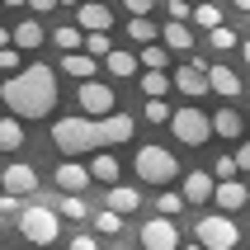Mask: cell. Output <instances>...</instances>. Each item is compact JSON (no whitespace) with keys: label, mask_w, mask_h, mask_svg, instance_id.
Returning <instances> with one entry per match:
<instances>
[{"label":"cell","mask_w":250,"mask_h":250,"mask_svg":"<svg viewBox=\"0 0 250 250\" xmlns=\"http://www.w3.org/2000/svg\"><path fill=\"white\" fill-rule=\"evenodd\" d=\"M0 99H5V109H10V118H47V113L57 109V71L52 66H24L19 76H10V81H0Z\"/></svg>","instance_id":"obj_1"},{"label":"cell","mask_w":250,"mask_h":250,"mask_svg":"<svg viewBox=\"0 0 250 250\" xmlns=\"http://www.w3.org/2000/svg\"><path fill=\"white\" fill-rule=\"evenodd\" d=\"M52 146L66 156V161H81L85 151H104L99 123H90V118H81V113H66V118L52 123Z\"/></svg>","instance_id":"obj_2"},{"label":"cell","mask_w":250,"mask_h":250,"mask_svg":"<svg viewBox=\"0 0 250 250\" xmlns=\"http://www.w3.org/2000/svg\"><path fill=\"white\" fill-rule=\"evenodd\" d=\"M132 170H137L142 184H170L180 180V161H175V151L170 146H137V156H132Z\"/></svg>","instance_id":"obj_3"},{"label":"cell","mask_w":250,"mask_h":250,"mask_svg":"<svg viewBox=\"0 0 250 250\" xmlns=\"http://www.w3.org/2000/svg\"><path fill=\"white\" fill-rule=\"evenodd\" d=\"M194 246L203 250H236L241 246V227L222 212H208V217H198L194 222Z\"/></svg>","instance_id":"obj_4"},{"label":"cell","mask_w":250,"mask_h":250,"mask_svg":"<svg viewBox=\"0 0 250 250\" xmlns=\"http://www.w3.org/2000/svg\"><path fill=\"white\" fill-rule=\"evenodd\" d=\"M19 231H24L28 246H52V241L62 236V217H57L47 203H28V208L19 212Z\"/></svg>","instance_id":"obj_5"},{"label":"cell","mask_w":250,"mask_h":250,"mask_svg":"<svg viewBox=\"0 0 250 250\" xmlns=\"http://www.w3.org/2000/svg\"><path fill=\"white\" fill-rule=\"evenodd\" d=\"M76 109H81V118H90V123H104L109 113H118V95H113V85H104V81H85V85H76Z\"/></svg>","instance_id":"obj_6"},{"label":"cell","mask_w":250,"mask_h":250,"mask_svg":"<svg viewBox=\"0 0 250 250\" xmlns=\"http://www.w3.org/2000/svg\"><path fill=\"white\" fill-rule=\"evenodd\" d=\"M170 132H175V142L180 146H203V142L212 137V123H208V113L203 109H175L170 113Z\"/></svg>","instance_id":"obj_7"},{"label":"cell","mask_w":250,"mask_h":250,"mask_svg":"<svg viewBox=\"0 0 250 250\" xmlns=\"http://www.w3.org/2000/svg\"><path fill=\"white\" fill-rule=\"evenodd\" d=\"M170 90H180V95H189V99H203L208 95V62L189 57L184 66H175L170 71Z\"/></svg>","instance_id":"obj_8"},{"label":"cell","mask_w":250,"mask_h":250,"mask_svg":"<svg viewBox=\"0 0 250 250\" xmlns=\"http://www.w3.org/2000/svg\"><path fill=\"white\" fill-rule=\"evenodd\" d=\"M137 241H142V250H180L184 246V241H180V222H166V217L142 222Z\"/></svg>","instance_id":"obj_9"},{"label":"cell","mask_w":250,"mask_h":250,"mask_svg":"<svg viewBox=\"0 0 250 250\" xmlns=\"http://www.w3.org/2000/svg\"><path fill=\"white\" fill-rule=\"evenodd\" d=\"M0 194H10V198H28V194H38V170L24 166V161L5 166V175H0Z\"/></svg>","instance_id":"obj_10"},{"label":"cell","mask_w":250,"mask_h":250,"mask_svg":"<svg viewBox=\"0 0 250 250\" xmlns=\"http://www.w3.org/2000/svg\"><path fill=\"white\" fill-rule=\"evenodd\" d=\"M52 184L62 189V198H85V189H90V170H85L81 161H62V166L52 170Z\"/></svg>","instance_id":"obj_11"},{"label":"cell","mask_w":250,"mask_h":250,"mask_svg":"<svg viewBox=\"0 0 250 250\" xmlns=\"http://www.w3.org/2000/svg\"><path fill=\"white\" fill-rule=\"evenodd\" d=\"M132 132H137V118H132V113H109V118H104V123H99V142H104V151H109V146H127V142H132Z\"/></svg>","instance_id":"obj_12"},{"label":"cell","mask_w":250,"mask_h":250,"mask_svg":"<svg viewBox=\"0 0 250 250\" xmlns=\"http://www.w3.org/2000/svg\"><path fill=\"white\" fill-rule=\"evenodd\" d=\"M42 42H47V28H42L38 19H19V24L10 28V47L19 57H24V52H38Z\"/></svg>","instance_id":"obj_13"},{"label":"cell","mask_w":250,"mask_h":250,"mask_svg":"<svg viewBox=\"0 0 250 250\" xmlns=\"http://www.w3.org/2000/svg\"><path fill=\"white\" fill-rule=\"evenodd\" d=\"M104 208H109L113 217H132V212L142 208V189L137 184H113L109 194H104Z\"/></svg>","instance_id":"obj_14"},{"label":"cell","mask_w":250,"mask_h":250,"mask_svg":"<svg viewBox=\"0 0 250 250\" xmlns=\"http://www.w3.org/2000/svg\"><path fill=\"white\" fill-rule=\"evenodd\" d=\"M76 28H81V33H109L113 28V10L109 5H76Z\"/></svg>","instance_id":"obj_15"},{"label":"cell","mask_w":250,"mask_h":250,"mask_svg":"<svg viewBox=\"0 0 250 250\" xmlns=\"http://www.w3.org/2000/svg\"><path fill=\"white\" fill-rule=\"evenodd\" d=\"M212 203H217V212H222V217H231V212H241L250 203V189L241 180H231V184H217V189H212Z\"/></svg>","instance_id":"obj_16"},{"label":"cell","mask_w":250,"mask_h":250,"mask_svg":"<svg viewBox=\"0 0 250 250\" xmlns=\"http://www.w3.org/2000/svg\"><path fill=\"white\" fill-rule=\"evenodd\" d=\"M212 189H217V184H212V175H208V170H189V175H184V184H180L184 208H189V203H208V198H212Z\"/></svg>","instance_id":"obj_17"},{"label":"cell","mask_w":250,"mask_h":250,"mask_svg":"<svg viewBox=\"0 0 250 250\" xmlns=\"http://www.w3.org/2000/svg\"><path fill=\"white\" fill-rule=\"evenodd\" d=\"M208 90H212V95H222V99H236L241 90H246V85H241V76H236L231 66L212 62V66H208Z\"/></svg>","instance_id":"obj_18"},{"label":"cell","mask_w":250,"mask_h":250,"mask_svg":"<svg viewBox=\"0 0 250 250\" xmlns=\"http://www.w3.org/2000/svg\"><path fill=\"white\" fill-rule=\"evenodd\" d=\"M90 184H104V189H113L118 184V175H123V166H118V156L113 151H95V161H90Z\"/></svg>","instance_id":"obj_19"},{"label":"cell","mask_w":250,"mask_h":250,"mask_svg":"<svg viewBox=\"0 0 250 250\" xmlns=\"http://www.w3.org/2000/svg\"><path fill=\"white\" fill-rule=\"evenodd\" d=\"M47 42H52L62 57H71V52H81V42H85V33L76 24H57V28H47Z\"/></svg>","instance_id":"obj_20"},{"label":"cell","mask_w":250,"mask_h":250,"mask_svg":"<svg viewBox=\"0 0 250 250\" xmlns=\"http://www.w3.org/2000/svg\"><path fill=\"white\" fill-rule=\"evenodd\" d=\"M99 71H109V76H118V81H127V76H137V52H123V47H113L104 62H99Z\"/></svg>","instance_id":"obj_21"},{"label":"cell","mask_w":250,"mask_h":250,"mask_svg":"<svg viewBox=\"0 0 250 250\" xmlns=\"http://www.w3.org/2000/svg\"><path fill=\"white\" fill-rule=\"evenodd\" d=\"M208 123H212V132H217V137H227V142H236L241 132H246V118H241L236 109H217Z\"/></svg>","instance_id":"obj_22"},{"label":"cell","mask_w":250,"mask_h":250,"mask_svg":"<svg viewBox=\"0 0 250 250\" xmlns=\"http://www.w3.org/2000/svg\"><path fill=\"white\" fill-rule=\"evenodd\" d=\"M62 71L76 76V85H85V81H95V76H99V62H90L85 52H71V57H62Z\"/></svg>","instance_id":"obj_23"},{"label":"cell","mask_w":250,"mask_h":250,"mask_svg":"<svg viewBox=\"0 0 250 250\" xmlns=\"http://www.w3.org/2000/svg\"><path fill=\"white\" fill-rule=\"evenodd\" d=\"M161 47H166V52H189V47H194V28L189 24H166L161 28Z\"/></svg>","instance_id":"obj_24"},{"label":"cell","mask_w":250,"mask_h":250,"mask_svg":"<svg viewBox=\"0 0 250 250\" xmlns=\"http://www.w3.org/2000/svg\"><path fill=\"white\" fill-rule=\"evenodd\" d=\"M137 85H142V95H146V99H166L170 95V71H142Z\"/></svg>","instance_id":"obj_25"},{"label":"cell","mask_w":250,"mask_h":250,"mask_svg":"<svg viewBox=\"0 0 250 250\" xmlns=\"http://www.w3.org/2000/svg\"><path fill=\"white\" fill-rule=\"evenodd\" d=\"M19 146H24V123L5 113V118H0V156H5V151H19Z\"/></svg>","instance_id":"obj_26"},{"label":"cell","mask_w":250,"mask_h":250,"mask_svg":"<svg viewBox=\"0 0 250 250\" xmlns=\"http://www.w3.org/2000/svg\"><path fill=\"white\" fill-rule=\"evenodd\" d=\"M180 212H184V198H180V189H161V194H156V217L175 222Z\"/></svg>","instance_id":"obj_27"},{"label":"cell","mask_w":250,"mask_h":250,"mask_svg":"<svg viewBox=\"0 0 250 250\" xmlns=\"http://www.w3.org/2000/svg\"><path fill=\"white\" fill-rule=\"evenodd\" d=\"M81 52L90 57V62H104V57L113 52V38H109V33H85V42H81Z\"/></svg>","instance_id":"obj_28"},{"label":"cell","mask_w":250,"mask_h":250,"mask_svg":"<svg viewBox=\"0 0 250 250\" xmlns=\"http://www.w3.org/2000/svg\"><path fill=\"white\" fill-rule=\"evenodd\" d=\"M137 66L142 71H166L170 66V52L161 47V42H151V47H142V52H137Z\"/></svg>","instance_id":"obj_29"},{"label":"cell","mask_w":250,"mask_h":250,"mask_svg":"<svg viewBox=\"0 0 250 250\" xmlns=\"http://www.w3.org/2000/svg\"><path fill=\"white\" fill-rule=\"evenodd\" d=\"M189 19H194V24L189 28H222V10H217V5H194V10H189Z\"/></svg>","instance_id":"obj_30"},{"label":"cell","mask_w":250,"mask_h":250,"mask_svg":"<svg viewBox=\"0 0 250 250\" xmlns=\"http://www.w3.org/2000/svg\"><path fill=\"white\" fill-rule=\"evenodd\" d=\"M52 212L57 217H71V222H90V203H85V198H62Z\"/></svg>","instance_id":"obj_31"},{"label":"cell","mask_w":250,"mask_h":250,"mask_svg":"<svg viewBox=\"0 0 250 250\" xmlns=\"http://www.w3.org/2000/svg\"><path fill=\"white\" fill-rule=\"evenodd\" d=\"M156 33H161V28H156L151 19H127V38H132V42H142V47H151V42H156Z\"/></svg>","instance_id":"obj_32"},{"label":"cell","mask_w":250,"mask_h":250,"mask_svg":"<svg viewBox=\"0 0 250 250\" xmlns=\"http://www.w3.org/2000/svg\"><path fill=\"white\" fill-rule=\"evenodd\" d=\"M90 222H95V231H99V236H118V231H123V217H113L109 208L90 212Z\"/></svg>","instance_id":"obj_33"},{"label":"cell","mask_w":250,"mask_h":250,"mask_svg":"<svg viewBox=\"0 0 250 250\" xmlns=\"http://www.w3.org/2000/svg\"><path fill=\"white\" fill-rule=\"evenodd\" d=\"M170 113H175V109H170L166 99H146V104H142V118H146V123H151V127L170 123Z\"/></svg>","instance_id":"obj_34"},{"label":"cell","mask_w":250,"mask_h":250,"mask_svg":"<svg viewBox=\"0 0 250 250\" xmlns=\"http://www.w3.org/2000/svg\"><path fill=\"white\" fill-rule=\"evenodd\" d=\"M208 175H212V184H231V180H236V161H231V151H227V156H217Z\"/></svg>","instance_id":"obj_35"},{"label":"cell","mask_w":250,"mask_h":250,"mask_svg":"<svg viewBox=\"0 0 250 250\" xmlns=\"http://www.w3.org/2000/svg\"><path fill=\"white\" fill-rule=\"evenodd\" d=\"M208 42L217 47V52H231L241 38H236V28H231V24H222V28H212V33H208Z\"/></svg>","instance_id":"obj_36"},{"label":"cell","mask_w":250,"mask_h":250,"mask_svg":"<svg viewBox=\"0 0 250 250\" xmlns=\"http://www.w3.org/2000/svg\"><path fill=\"white\" fill-rule=\"evenodd\" d=\"M123 10H127V19H151V0H123Z\"/></svg>","instance_id":"obj_37"},{"label":"cell","mask_w":250,"mask_h":250,"mask_svg":"<svg viewBox=\"0 0 250 250\" xmlns=\"http://www.w3.org/2000/svg\"><path fill=\"white\" fill-rule=\"evenodd\" d=\"M0 71H14V76H19V71H24V57L14 52V47H0Z\"/></svg>","instance_id":"obj_38"},{"label":"cell","mask_w":250,"mask_h":250,"mask_svg":"<svg viewBox=\"0 0 250 250\" xmlns=\"http://www.w3.org/2000/svg\"><path fill=\"white\" fill-rule=\"evenodd\" d=\"M189 10H194V5H184V0H170V5H166L170 24H189Z\"/></svg>","instance_id":"obj_39"},{"label":"cell","mask_w":250,"mask_h":250,"mask_svg":"<svg viewBox=\"0 0 250 250\" xmlns=\"http://www.w3.org/2000/svg\"><path fill=\"white\" fill-rule=\"evenodd\" d=\"M66 250H99V241H95V231H76Z\"/></svg>","instance_id":"obj_40"},{"label":"cell","mask_w":250,"mask_h":250,"mask_svg":"<svg viewBox=\"0 0 250 250\" xmlns=\"http://www.w3.org/2000/svg\"><path fill=\"white\" fill-rule=\"evenodd\" d=\"M231 161H236V175H241V170L250 175V142H241L236 151H231Z\"/></svg>","instance_id":"obj_41"},{"label":"cell","mask_w":250,"mask_h":250,"mask_svg":"<svg viewBox=\"0 0 250 250\" xmlns=\"http://www.w3.org/2000/svg\"><path fill=\"white\" fill-rule=\"evenodd\" d=\"M57 10V0H33L28 5V19H42V14H52Z\"/></svg>","instance_id":"obj_42"},{"label":"cell","mask_w":250,"mask_h":250,"mask_svg":"<svg viewBox=\"0 0 250 250\" xmlns=\"http://www.w3.org/2000/svg\"><path fill=\"white\" fill-rule=\"evenodd\" d=\"M0 212H24V208H19V198H10V194H0Z\"/></svg>","instance_id":"obj_43"},{"label":"cell","mask_w":250,"mask_h":250,"mask_svg":"<svg viewBox=\"0 0 250 250\" xmlns=\"http://www.w3.org/2000/svg\"><path fill=\"white\" fill-rule=\"evenodd\" d=\"M0 47H10V28L0 24Z\"/></svg>","instance_id":"obj_44"},{"label":"cell","mask_w":250,"mask_h":250,"mask_svg":"<svg viewBox=\"0 0 250 250\" xmlns=\"http://www.w3.org/2000/svg\"><path fill=\"white\" fill-rule=\"evenodd\" d=\"M236 10H241V14H250V0H236Z\"/></svg>","instance_id":"obj_45"},{"label":"cell","mask_w":250,"mask_h":250,"mask_svg":"<svg viewBox=\"0 0 250 250\" xmlns=\"http://www.w3.org/2000/svg\"><path fill=\"white\" fill-rule=\"evenodd\" d=\"M241 52H246V66H250V38H246V42H241Z\"/></svg>","instance_id":"obj_46"},{"label":"cell","mask_w":250,"mask_h":250,"mask_svg":"<svg viewBox=\"0 0 250 250\" xmlns=\"http://www.w3.org/2000/svg\"><path fill=\"white\" fill-rule=\"evenodd\" d=\"M180 250H203V246H194V241H184V246H180Z\"/></svg>","instance_id":"obj_47"},{"label":"cell","mask_w":250,"mask_h":250,"mask_svg":"<svg viewBox=\"0 0 250 250\" xmlns=\"http://www.w3.org/2000/svg\"><path fill=\"white\" fill-rule=\"evenodd\" d=\"M109 250H127V246H109Z\"/></svg>","instance_id":"obj_48"},{"label":"cell","mask_w":250,"mask_h":250,"mask_svg":"<svg viewBox=\"0 0 250 250\" xmlns=\"http://www.w3.org/2000/svg\"><path fill=\"white\" fill-rule=\"evenodd\" d=\"M0 241H5V227H0Z\"/></svg>","instance_id":"obj_49"},{"label":"cell","mask_w":250,"mask_h":250,"mask_svg":"<svg viewBox=\"0 0 250 250\" xmlns=\"http://www.w3.org/2000/svg\"><path fill=\"white\" fill-rule=\"evenodd\" d=\"M246 208H250V203H246Z\"/></svg>","instance_id":"obj_50"}]
</instances>
